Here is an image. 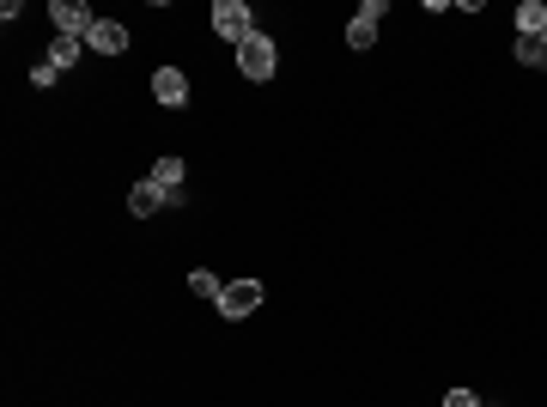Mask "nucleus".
<instances>
[{"label":"nucleus","mask_w":547,"mask_h":407,"mask_svg":"<svg viewBox=\"0 0 547 407\" xmlns=\"http://www.w3.org/2000/svg\"><path fill=\"white\" fill-rule=\"evenodd\" d=\"M238 73H244V79H256V86L280 73V49H274V37H268V31H256L250 43H238Z\"/></svg>","instance_id":"f257e3e1"},{"label":"nucleus","mask_w":547,"mask_h":407,"mask_svg":"<svg viewBox=\"0 0 547 407\" xmlns=\"http://www.w3.org/2000/svg\"><path fill=\"white\" fill-rule=\"evenodd\" d=\"M225 322H244V316H256L262 310V280H225V292H219V304H213Z\"/></svg>","instance_id":"f03ea898"},{"label":"nucleus","mask_w":547,"mask_h":407,"mask_svg":"<svg viewBox=\"0 0 547 407\" xmlns=\"http://www.w3.org/2000/svg\"><path fill=\"white\" fill-rule=\"evenodd\" d=\"M213 31L225 43H250L256 37V13L244 7V0H219V7H213Z\"/></svg>","instance_id":"7ed1b4c3"},{"label":"nucleus","mask_w":547,"mask_h":407,"mask_svg":"<svg viewBox=\"0 0 547 407\" xmlns=\"http://www.w3.org/2000/svg\"><path fill=\"white\" fill-rule=\"evenodd\" d=\"M49 19H55V37H92V25H98V13L86 0H55Z\"/></svg>","instance_id":"20e7f679"},{"label":"nucleus","mask_w":547,"mask_h":407,"mask_svg":"<svg viewBox=\"0 0 547 407\" xmlns=\"http://www.w3.org/2000/svg\"><path fill=\"white\" fill-rule=\"evenodd\" d=\"M152 98H159L165 110H183L189 104V73L183 67H159L152 73Z\"/></svg>","instance_id":"39448f33"},{"label":"nucleus","mask_w":547,"mask_h":407,"mask_svg":"<svg viewBox=\"0 0 547 407\" xmlns=\"http://www.w3.org/2000/svg\"><path fill=\"white\" fill-rule=\"evenodd\" d=\"M389 7H383V0H365V7L347 19V49H371L377 43V19H383Z\"/></svg>","instance_id":"423d86ee"},{"label":"nucleus","mask_w":547,"mask_h":407,"mask_svg":"<svg viewBox=\"0 0 547 407\" xmlns=\"http://www.w3.org/2000/svg\"><path fill=\"white\" fill-rule=\"evenodd\" d=\"M134 37H128V25H116V19H98L92 25V37H86V49H98V55H122Z\"/></svg>","instance_id":"0eeeda50"},{"label":"nucleus","mask_w":547,"mask_h":407,"mask_svg":"<svg viewBox=\"0 0 547 407\" xmlns=\"http://www.w3.org/2000/svg\"><path fill=\"white\" fill-rule=\"evenodd\" d=\"M159 207H165V189L152 183V177L128 189V213H134V219H152V213H159Z\"/></svg>","instance_id":"6e6552de"},{"label":"nucleus","mask_w":547,"mask_h":407,"mask_svg":"<svg viewBox=\"0 0 547 407\" xmlns=\"http://www.w3.org/2000/svg\"><path fill=\"white\" fill-rule=\"evenodd\" d=\"M183 171H189L183 158H159V165H152V183H159L165 195H177V189H189V183H183Z\"/></svg>","instance_id":"1a4fd4ad"},{"label":"nucleus","mask_w":547,"mask_h":407,"mask_svg":"<svg viewBox=\"0 0 547 407\" xmlns=\"http://www.w3.org/2000/svg\"><path fill=\"white\" fill-rule=\"evenodd\" d=\"M547 31V7H541V0H523V7H517V37H541Z\"/></svg>","instance_id":"9d476101"},{"label":"nucleus","mask_w":547,"mask_h":407,"mask_svg":"<svg viewBox=\"0 0 547 407\" xmlns=\"http://www.w3.org/2000/svg\"><path fill=\"white\" fill-rule=\"evenodd\" d=\"M80 49H86V37H55L43 61H49V67H73V61H80Z\"/></svg>","instance_id":"9b49d317"},{"label":"nucleus","mask_w":547,"mask_h":407,"mask_svg":"<svg viewBox=\"0 0 547 407\" xmlns=\"http://www.w3.org/2000/svg\"><path fill=\"white\" fill-rule=\"evenodd\" d=\"M189 292H195V298H207V304H219V292H225V280H219L213 268H195V274H189Z\"/></svg>","instance_id":"f8f14e48"},{"label":"nucleus","mask_w":547,"mask_h":407,"mask_svg":"<svg viewBox=\"0 0 547 407\" xmlns=\"http://www.w3.org/2000/svg\"><path fill=\"white\" fill-rule=\"evenodd\" d=\"M517 61H523V67H547V61H541V43H535V37H517Z\"/></svg>","instance_id":"ddd939ff"},{"label":"nucleus","mask_w":547,"mask_h":407,"mask_svg":"<svg viewBox=\"0 0 547 407\" xmlns=\"http://www.w3.org/2000/svg\"><path fill=\"white\" fill-rule=\"evenodd\" d=\"M444 407H481V395H475V389H450Z\"/></svg>","instance_id":"4468645a"},{"label":"nucleus","mask_w":547,"mask_h":407,"mask_svg":"<svg viewBox=\"0 0 547 407\" xmlns=\"http://www.w3.org/2000/svg\"><path fill=\"white\" fill-rule=\"evenodd\" d=\"M535 43H541V61H547V31H541V37H535Z\"/></svg>","instance_id":"2eb2a0df"}]
</instances>
